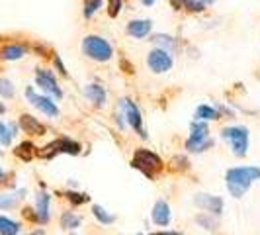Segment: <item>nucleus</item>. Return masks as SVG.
Wrapping results in <instances>:
<instances>
[{
  "instance_id": "11",
  "label": "nucleus",
  "mask_w": 260,
  "mask_h": 235,
  "mask_svg": "<svg viewBox=\"0 0 260 235\" xmlns=\"http://www.w3.org/2000/svg\"><path fill=\"white\" fill-rule=\"evenodd\" d=\"M153 24H155V22L149 20V18H135V20H129V22L125 24V34H127L131 39L143 41V39H147L153 34Z\"/></svg>"
},
{
  "instance_id": "38",
  "label": "nucleus",
  "mask_w": 260,
  "mask_h": 235,
  "mask_svg": "<svg viewBox=\"0 0 260 235\" xmlns=\"http://www.w3.org/2000/svg\"><path fill=\"white\" fill-rule=\"evenodd\" d=\"M26 235H45V229H36V231H29Z\"/></svg>"
},
{
  "instance_id": "5",
  "label": "nucleus",
  "mask_w": 260,
  "mask_h": 235,
  "mask_svg": "<svg viewBox=\"0 0 260 235\" xmlns=\"http://www.w3.org/2000/svg\"><path fill=\"white\" fill-rule=\"evenodd\" d=\"M221 137L231 145L235 157H245L248 153V130L243 126H227L221 130Z\"/></svg>"
},
{
  "instance_id": "23",
  "label": "nucleus",
  "mask_w": 260,
  "mask_h": 235,
  "mask_svg": "<svg viewBox=\"0 0 260 235\" xmlns=\"http://www.w3.org/2000/svg\"><path fill=\"white\" fill-rule=\"evenodd\" d=\"M106 0H84L82 2V16L84 20H92L96 14L104 8Z\"/></svg>"
},
{
  "instance_id": "20",
  "label": "nucleus",
  "mask_w": 260,
  "mask_h": 235,
  "mask_svg": "<svg viewBox=\"0 0 260 235\" xmlns=\"http://www.w3.org/2000/svg\"><path fill=\"white\" fill-rule=\"evenodd\" d=\"M149 38L155 43V47L167 49V51H170V53H174L178 49V39L174 38V36H169V34H151Z\"/></svg>"
},
{
  "instance_id": "19",
  "label": "nucleus",
  "mask_w": 260,
  "mask_h": 235,
  "mask_svg": "<svg viewBox=\"0 0 260 235\" xmlns=\"http://www.w3.org/2000/svg\"><path fill=\"white\" fill-rule=\"evenodd\" d=\"M221 112L217 106H209V104H200L194 112V120H204V122H217L221 120Z\"/></svg>"
},
{
  "instance_id": "24",
  "label": "nucleus",
  "mask_w": 260,
  "mask_h": 235,
  "mask_svg": "<svg viewBox=\"0 0 260 235\" xmlns=\"http://www.w3.org/2000/svg\"><path fill=\"white\" fill-rule=\"evenodd\" d=\"M22 225L6 216H0V235H20Z\"/></svg>"
},
{
  "instance_id": "10",
  "label": "nucleus",
  "mask_w": 260,
  "mask_h": 235,
  "mask_svg": "<svg viewBox=\"0 0 260 235\" xmlns=\"http://www.w3.org/2000/svg\"><path fill=\"white\" fill-rule=\"evenodd\" d=\"M194 204L200 210L208 212V214H213V216H221L223 208H225V202H223L221 196H213V194H206V192H200V194L194 196Z\"/></svg>"
},
{
  "instance_id": "36",
  "label": "nucleus",
  "mask_w": 260,
  "mask_h": 235,
  "mask_svg": "<svg viewBox=\"0 0 260 235\" xmlns=\"http://www.w3.org/2000/svg\"><path fill=\"white\" fill-rule=\"evenodd\" d=\"M36 51L41 53V55H43V53L47 51V45H39V43H36ZM43 57H45V55H43Z\"/></svg>"
},
{
  "instance_id": "30",
  "label": "nucleus",
  "mask_w": 260,
  "mask_h": 235,
  "mask_svg": "<svg viewBox=\"0 0 260 235\" xmlns=\"http://www.w3.org/2000/svg\"><path fill=\"white\" fill-rule=\"evenodd\" d=\"M125 6V0H106V12L110 18H117Z\"/></svg>"
},
{
  "instance_id": "8",
  "label": "nucleus",
  "mask_w": 260,
  "mask_h": 235,
  "mask_svg": "<svg viewBox=\"0 0 260 235\" xmlns=\"http://www.w3.org/2000/svg\"><path fill=\"white\" fill-rule=\"evenodd\" d=\"M145 63H147L149 71L153 75H165V73L172 71V67H174V55L170 51H167V49L153 47L151 51L147 53Z\"/></svg>"
},
{
  "instance_id": "32",
  "label": "nucleus",
  "mask_w": 260,
  "mask_h": 235,
  "mask_svg": "<svg viewBox=\"0 0 260 235\" xmlns=\"http://www.w3.org/2000/svg\"><path fill=\"white\" fill-rule=\"evenodd\" d=\"M14 94H16V89H14L12 80H8V78H0V96H4V98H12Z\"/></svg>"
},
{
  "instance_id": "39",
  "label": "nucleus",
  "mask_w": 260,
  "mask_h": 235,
  "mask_svg": "<svg viewBox=\"0 0 260 235\" xmlns=\"http://www.w3.org/2000/svg\"><path fill=\"white\" fill-rule=\"evenodd\" d=\"M158 235H182L180 231H160Z\"/></svg>"
},
{
  "instance_id": "12",
  "label": "nucleus",
  "mask_w": 260,
  "mask_h": 235,
  "mask_svg": "<svg viewBox=\"0 0 260 235\" xmlns=\"http://www.w3.org/2000/svg\"><path fill=\"white\" fill-rule=\"evenodd\" d=\"M213 4L215 0H170V6L174 8V12L186 14H204Z\"/></svg>"
},
{
  "instance_id": "18",
  "label": "nucleus",
  "mask_w": 260,
  "mask_h": 235,
  "mask_svg": "<svg viewBox=\"0 0 260 235\" xmlns=\"http://www.w3.org/2000/svg\"><path fill=\"white\" fill-rule=\"evenodd\" d=\"M213 145H215V141H213L209 135L208 137H196V135H190V137L186 139V145H184V147H186L188 153H198V155H200V153H206L208 149H211Z\"/></svg>"
},
{
  "instance_id": "4",
  "label": "nucleus",
  "mask_w": 260,
  "mask_h": 235,
  "mask_svg": "<svg viewBox=\"0 0 260 235\" xmlns=\"http://www.w3.org/2000/svg\"><path fill=\"white\" fill-rule=\"evenodd\" d=\"M61 153L77 157L82 153V145L78 143V141H75V139H71V137H59V139L47 143L45 147H41L38 151V155L41 159H47V161H51V159H55V157L61 155Z\"/></svg>"
},
{
  "instance_id": "27",
  "label": "nucleus",
  "mask_w": 260,
  "mask_h": 235,
  "mask_svg": "<svg viewBox=\"0 0 260 235\" xmlns=\"http://www.w3.org/2000/svg\"><path fill=\"white\" fill-rule=\"evenodd\" d=\"M196 223H200L204 229H208V231H213V229H217V216H213V214H208V212H204V214H200V216H196Z\"/></svg>"
},
{
  "instance_id": "29",
  "label": "nucleus",
  "mask_w": 260,
  "mask_h": 235,
  "mask_svg": "<svg viewBox=\"0 0 260 235\" xmlns=\"http://www.w3.org/2000/svg\"><path fill=\"white\" fill-rule=\"evenodd\" d=\"M73 204V206H84L86 202H90V196L84 194V192H75V190H67L65 194H63Z\"/></svg>"
},
{
  "instance_id": "1",
  "label": "nucleus",
  "mask_w": 260,
  "mask_h": 235,
  "mask_svg": "<svg viewBox=\"0 0 260 235\" xmlns=\"http://www.w3.org/2000/svg\"><path fill=\"white\" fill-rule=\"evenodd\" d=\"M260 181V167H235L225 172V184L233 198H243L250 190L252 183Z\"/></svg>"
},
{
  "instance_id": "25",
  "label": "nucleus",
  "mask_w": 260,
  "mask_h": 235,
  "mask_svg": "<svg viewBox=\"0 0 260 235\" xmlns=\"http://www.w3.org/2000/svg\"><path fill=\"white\" fill-rule=\"evenodd\" d=\"M26 190H20L16 194H0V210H12L20 204V200L24 198Z\"/></svg>"
},
{
  "instance_id": "41",
  "label": "nucleus",
  "mask_w": 260,
  "mask_h": 235,
  "mask_svg": "<svg viewBox=\"0 0 260 235\" xmlns=\"http://www.w3.org/2000/svg\"><path fill=\"white\" fill-rule=\"evenodd\" d=\"M0 114H6V106L0 102Z\"/></svg>"
},
{
  "instance_id": "17",
  "label": "nucleus",
  "mask_w": 260,
  "mask_h": 235,
  "mask_svg": "<svg viewBox=\"0 0 260 235\" xmlns=\"http://www.w3.org/2000/svg\"><path fill=\"white\" fill-rule=\"evenodd\" d=\"M49 206H51V196L47 192H39L38 198H36V216H38V223L39 225H47L51 222V212H49Z\"/></svg>"
},
{
  "instance_id": "13",
  "label": "nucleus",
  "mask_w": 260,
  "mask_h": 235,
  "mask_svg": "<svg viewBox=\"0 0 260 235\" xmlns=\"http://www.w3.org/2000/svg\"><path fill=\"white\" fill-rule=\"evenodd\" d=\"M82 92H84V96H86V100L90 102L94 108H106V104H108V91H106L102 84H98V82H88L84 89H82Z\"/></svg>"
},
{
  "instance_id": "22",
  "label": "nucleus",
  "mask_w": 260,
  "mask_h": 235,
  "mask_svg": "<svg viewBox=\"0 0 260 235\" xmlns=\"http://www.w3.org/2000/svg\"><path fill=\"white\" fill-rule=\"evenodd\" d=\"M80 223H82V218L75 212H63L61 214V227L65 231H75L80 227Z\"/></svg>"
},
{
  "instance_id": "28",
  "label": "nucleus",
  "mask_w": 260,
  "mask_h": 235,
  "mask_svg": "<svg viewBox=\"0 0 260 235\" xmlns=\"http://www.w3.org/2000/svg\"><path fill=\"white\" fill-rule=\"evenodd\" d=\"M190 135H196V137H208L209 135V124L204 122V120H194L190 124Z\"/></svg>"
},
{
  "instance_id": "3",
  "label": "nucleus",
  "mask_w": 260,
  "mask_h": 235,
  "mask_svg": "<svg viewBox=\"0 0 260 235\" xmlns=\"http://www.w3.org/2000/svg\"><path fill=\"white\" fill-rule=\"evenodd\" d=\"M131 167L137 169L143 177L155 181L156 177L165 170V161L156 155L151 149H135V153L131 157Z\"/></svg>"
},
{
  "instance_id": "35",
  "label": "nucleus",
  "mask_w": 260,
  "mask_h": 235,
  "mask_svg": "<svg viewBox=\"0 0 260 235\" xmlns=\"http://www.w3.org/2000/svg\"><path fill=\"white\" fill-rule=\"evenodd\" d=\"M119 65H121V69H123L127 75H133V73H135L133 65H131V63L127 61V59H125V57H119Z\"/></svg>"
},
{
  "instance_id": "21",
  "label": "nucleus",
  "mask_w": 260,
  "mask_h": 235,
  "mask_svg": "<svg viewBox=\"0 0 260 235\" xmlns=\"http://www.w3.org/2000/svg\"><path fill=\"white\" fill-rule=\"evenodd\" d=\"M14 155L18 157L20 161H24V163H29L34 157L38 155V147L31 143V141H22V143L14 149Z\"/></svg>"
},
{
  "instance_id": "6",
  "label": "nucleus",
  "mask_w": 260,
  "mask_h": 235,
  "mask_svg": "<svg viewBox=\"0 0 260 235\" xmlns=\"http://www.w3.org/2000/svg\"><path fill=\"white\" fill-rule=\"evenodd\" d=\"M119 110H121V114H123V118H125V122H127V126H129L131 130H135V133L141 139H147L149 135H147V130H145L143 114H141L139 106L135 104L131 98H121L119 100Z\"/></svg>"
},
{
  "instance_id": "7",
  "label": "nucleus",
  "mask_w": 260,
  "mask_h": 235,
  "mask_svg": "<svg viewBox=\"0 0 260 235\" xmlns=\"http://www.w3.org/2000/svg\"><path fill=\"white\" fill-rule=\"evenodd\" d=\"M24 96H26L27 102L34 106L36 110H39L43 116L59 118V114H61V110H59V106H57V102H55V98L47 96V94H39V92H36L34 86H26Z\"/></svg>"
},
{
  "instance_id": "34",
  "label": "nucleus",
  "mask_w": 260,
  "mask_h": 235,
  "mask_svg": "<svg viewBox=\"0 0 260 235\" xmlns=\"http://www.w3.org/2000/svg\"><path fill=\"white\" fill-rule=\"evenodd\" d=\"M53 65L57 69V73L61 75V77L69 78V71H67L65 63H63V59H61V55H57V53H53Z\"/></svg>"
},
{
  "instance_id": "26",
  "label": "nucleus",
  "mask_w": 260,
  "mask_h": 235,
  "mask_svg": "<svg viewBox=\"0 0 260 235\" xmlns=\"http://www.w3.org/2000/svg\"><path fill=\"white\" fill-rule=\"evenodd\" d=\"M92 216L98 220V223H102V225H112V223L116 222V216L110 214V212L106 208H102V206H98V204L92 206Z\"/></svg>"
},
{
  "instance_id": "15",
  "label": "nucleus",
  "mask_w": 260,
  "mask_h": 235,
  "mask_svg": "<svg viewBox=\"0 0 260 235\" xmlns=\"http://www.w3.org/2000/svg\"><path fill=\"white\" fill-rule=\"evenodd\" d=\"M27 53H29V47L26 43H6L0 47V61H6V63H12V61H20L24 59Z\"/></svg>"
},
{
  "instance_id": "16",
  "label": "nucleus",
  "mask_w": 260,
  "mask_h": 235,
  "mask_svg": "<svg viewBox=\"0 0 260 235\" xmlns=\"http://www.w3.org/2000/svg\"><path fill=\"white\" fill-rule=\"evenodd\" d=\"M18 128L27 133V135H34V137H41V135H45V126L39 122L36 116H31V114H22L20 120H18Z\"/></svg>"
},
{
  "instance_id": "37",
  "label": "nucleus",
  "mask_w": 260,
  "mask_h": 235,
  "mask_svg": "<svg viewBox=\"0 0 260 235\" xmlns=\"http://www.w3.org/2000/svg\"><path fill=\"white\" fill-rule=\"evenodd\" d=\"M141 4H143L145 8H151V6H155L156 0H141Z\"/></svg>"
},
{
  "instance_id": "40",
  "label": "nucleus",
  "mask_w": 260,
  "mask_h": 235,
  "mask_svg": "<svg viewBox=\"0 0 260 235\" xmlns=\"http://www.w3.org/2000/svg\"><path fill=\"white\" fill-rule=\"evenodd\" d=\"M4 179H6V170H4V169H0V183H2Z\"/></svg>"
},
{
  "instance_id": "2",
  "label": "nucleus",
  "mask_w": 260,
  "mask_h": 235,
  "mask_svg": "<svg viewBox=\"0 0 260 235\" xmlns=\"http://www.w3.org/2000/svg\"><path fill=\"white\" fill-rule=\"evenodd\" d=\"M80 51L86 59H90L94 63H108L114 59V45L104 38V36H98V34H88L84 36L80 41Z\"/></svg>"
},
{
  "instance_id": "43",
  "label": "nucleus",
  "mask_w": 260,
  "mask_h": 235,
  "mask_svg": "<svg viewBox=\"0 0 260 235\" xmlns=\"http://www.w3.org/2000/svg\"><path fill=\"white\" fill-rule=\"evenodd\" d=\"M0 155H2V149H0Z\"/></svg>"
},
{
  "instance_id": "9",
  "label": "nucleus",
  "mask_w": 260,
  "mask_h": 235,
  "mask_svg": "<svg viewBox=\"0 0 260 235\" xmlns=\"http://www.w3.org/2000/svg\"><path fill=\"white\" fill-rule=\"evenodd\" d=\"M36 86H39L43 94L51 96L55 100H61L63 98V89L57 82L55 73L49 71V69H36Z\"/></svg>"
},
{
  "instance_id": "31",
  "label": "nucleus",
  "mask_w": 260,
  "mask_h": 235,
  "mask_svg": "<svg viewBox=\"0 0 260 235\" xmlns=\"http://www.w3.org/2000/svg\"><path fill=\"white\" fill-rule=\"evenodd\" d=\"M169 167L174 170V172H186V170L190 169V161L182 155H176V157H172Z\"/></svg>"
},
{
  "instance_id": "42",
  "label": "nucleus",
  "mask_w": 260,
  "mask_h": 235,
  "mask_svg": "<svg viewBox=\"0 0 260 235\" xmlns=\"http://www.w3.org/2000/svg\"><path fill=\"white\" fill-rule=\"evenodd\" d=\"M149 235H158V233H149Z\"/></svg>"
},
{
  "instance_id": "33",
  "label": "nucleus",
  "mask_w": 260,
  "mask_h": 235,
  "mask_svg": "<svg viewBox=\"0 0 260 235\" xmlns=\"http://www.w3.org/2000/svg\"><path fill=\"white\" fill-rule=\"evenodd\" d=\"M12 133H10V128L6 126V124H2L0 122V145H4V147H8V145L12 143Z\"/></svg>"
},
{
  "instance_id": "14",
  "label": "nucleus",
  "mask_w": 260,
  "mask_h": 235,
  "mask_svg": "<svg viewBox=\"0 0 260 235\" xmlns=\"http://www.w3.org/2000/svg\"><path fill=\"white\" fill-rule=\"evenodd\" d=\"M151 218L153 223L158 227H169L172 222V212H170V204L167 200H156L153 210H151Z\"/></svg>"
}]
</instances>
